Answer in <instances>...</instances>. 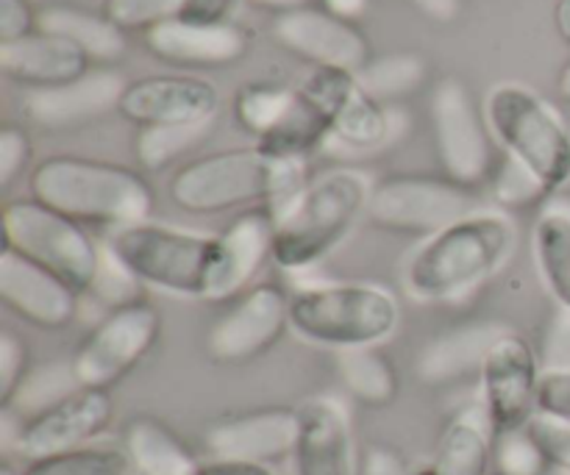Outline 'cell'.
I'll use <instances>...</instances> for the list:
<instances>
[{
  "label": "cell",
  "instance_id": "34",
  "mask_svg": "<svg viewBox=\"0 0 570 475\" xmlns=\"http://www.w3.org/2000/svg\"><path fill=\"white\" fill-rule=\"evenodd\" d=\"M293 98L295 89L276 87V83H250V87L239 89L234 98V117L243 131L256 139H265L284 120Z\"/></svg>",
  "mask_w": 570,
  "mask_h": 475
},
{
  "label": "cell",
  "instance_id": "40",
  "mask_svg": "<svg viewBox=\"0 0 570 475\" xmlns=\"http://www.w3.org/2000/svg\"><path fill=\"white\" fill-rule=\"evenodd\" d=\"M139 287H142V281H139L115 254H109V250L104 248L98 276H95L89 293L98 295V300H104L109 309H117V306L139 300Z\"/></svg>",
  "mask_w": 570,
  "mask_h": 475
},
{
  "label": "cell",
  "instance_id": "11",
  "mask_svg": "<svg viewBox=\"0 0 570 475\" xmlns=\"http://www.w3.org/2000/svg\"><path fill=\"white\" fill-rule=\"evenodd\" d=\"M434 148L445 178L476 187L493 176V142L484 111L460 78L449 76L432 95Z\"/></svg>",
  "mask_w": 570,
  "mask_h": 475
},
{
  "label": "cell",
  "instance_id": "27",
  "mask_svg": "<svg viewBox=\"0 0 570 475\" xmlns=\"http://www.w3.org/2000/svg\"><path fill=\"white\" fill-rule=\"evenodd\" d=\"M37 28L70 39L92 61H115L126 53V31H120L106 14H89L76 6H45L37 11Z\"/></svg>",
  "mask_w": 570,
  "mask_h": 475
},
{
  "label": "cell",
  "instance_id": "25",
  "mask_svg": "<svg viewBox=\"0 0 570 475\" xmlns=\"http://www.w3.org/2000/svg\"><path fill=\"white\" fill-rule=\"evenodd\" d=\"M332 137V109H328L326 98L321 89L315 87L312 78H306L298 89L289 111L284 120L278 122L276 131L267 133L265 139L256 142L265 154L276 156V159H298L304 161L323 139Z\"/></svg>",
  "mask_w": 570,
  "mask_h": 475
},
{
  "label": "cell",
  "instance_id": "38",
  "mask_svg": "<svg viewBox=\"0 0 570 475\" xmlns=\"http://www.w3.org/2000/svg\"><path fill=\"white\" fill-rule=\"evenodd\" d=\"M493 467L501 475H546L551 462L529 428L495 437Z\"/></svg>",
  "mask_w": 570,
  "mask_h": 475
},
{
  "label": "cell",
  "instance_id": "12",
  "mask_svg": "<svg viewBox=\"0 0 570 475\" xmlns=\"http://www.w3.org/2000/svg\"><path fill=\"white\" fill-rule=\"evenodd\" d=\"M543 365L523 334L507 328L488 350L479 382L482 409L495 437L521 432L538 417V395Z\"/></svg>",
  "mask_w": 570,
  "mask_h": 475
},
{
  "label": "cell",
  "instance_id": "53",
  "mask_svg": "<svg viewBox=\"0 0 570 475\" xmlns=\"http://www.w3.org/2000/svg\"><path fill=\"white\" fill-rule=\"evenodd\" d=\"M554 26L560 37L570 44V0H557L554 3Z\"/></svg>",
  "mask_w": 570,
  "mask_h": 475
},
{
  "label": "cell",
  "instance_id": "54",
  "mask_svg": "<svg viewBox=\"0 0 570 475\" xmlns=\"http://www.w3.org/2000/svg\"><path fill=\"white\" fill-rule=\"evenodd\" d=\"M557 92H560L562 100L570 103V61H566V67H562L560 76H557Z\"/></svg>",
  "mask_w": 570,
  "mask_h": 475
},
{
  "label": "cell",
  "instance_id": "3",
  "mask_svg": "<svg viewBox=\"0 0 570 475\" xmlns=\"http://www.w3.org/2000/svg\"><path fill=\"white\" fill-rule=\"evenodd\" d=\"M373 181L362 170L337 167L306 181L276 215L273 261L282 270H309L326 259L351 228L367 217Z\"/></svg>",
  "mask_w": 570,
  "mask_h": 475
},
{
  "label": "cell",
  "instance_id": "46",
  "mask_svg": "<svg viewBox=\"0 0 570 475\" xmlns=\"http://www.w3.org/2000/svg\"><path fill=\"white\" fill-rule=\"evenodd\" d=\"M37 31V11L28 0H0V42Z\"/></svg>",
  "mask_w": 570,
  "mask_h": 475
},
{
  "label": "cell",
  "instance_id": "30",
  "mask_svg": "<svg viewBox=\"0 0 570 475\" xmlns=\"http://www.w3.org/2000/svg\"><path fill=\"white\" fill-rule=\"evenodd\" d=\"M337 376L343 382L345 393L360 404L384 409L393 404L401 393V378L395 373L393 362L376 348H351L334 354Z\"/></svg>",
  "mask_w": 570,
  "mask_h": 475
},
{
  "label": "cell",
  "instance_id": "13",
  "mask_svg": "<svg viewBox=\"0 0 570 475\" xmlns=\"http://www.w3.org/2000/svg\"><path fill=\"white\" fill-rule=\"evenodd\" d=\"M289 300L278 284H256L223 311L206 334V354L217 365L259 359L289 328Z\"/></svg>",
  "mask_w": 570,
  "mask_h": 475
},
{
  "label": "cell",
  "instance_id": "5",
  "mask_svg": "<svg viewBox=\"0 0 570 475\" xmlns=\"http://www.w3.org/2000/svg\"><path fill=\"white\" fill-rule=\"evenodd\" d=\"M401 326L399 298L387 287L365 281L315 284L289 300V328L323 348H376Z\"/></svg>",
  "mask_w": 570,
  "mask_h": 475
},
{
  "label": "cell",
  "instance_id": "43",
  "mask_svg": "<svg viewBox=\"0 0 570 475\" xmlns=\"http://www.w3.org/2000/svg\"><path fill=\"white\" fill-rule=\"evenodd\" d=\"M543 370H570V309L557 306L540 350Z\"/></svg>",
  "mask_w": 570,
  "mask_h": 475
},
{
  "label": "cell",
  "instance_id": "49",
  "mask_svg": "<svg viewBox=\"0 0 570 475\" xmlns=\"http://www.w3.org/2000/svg\"><path fill=\"white\" fill-rule=\"evenodd\" d=\"M228 6H232V0H187L181 17L198 22H220L226 20Z\"/></svg>",
  "mask_w": 570,
  "mask_h": 475
},
{
  "label": "cell",
  "instance_id": "22",
  "mask_svg": "<svg viewBox=\"0 0 570 475\" xmlns=\"http://www.w3.org/2000/svg\"><path fill=\"white\" fill-rule=\"evenodd\" d=\"M92 70V59L70 39L48 31L0 42V72L28 89H50L70 83Z\"/></svg>",
  "mask_w": 570,
  "mask_h": 475
},
{
  "label": "cell",
  "instance_id": "19",
  "mask_svg": "<svg viewBox=\"0 0 570 475\" xmlns=\"http://www.w3.org/2000/svg\"><path fill=\"white\" fill-rule=\"evenodd\" d=\"M0 300L20 320L45 331L67 328L78 311V293L70 284L6 245L0 254Z\"/></svg>",
  "mask_w": 570,
  "mask_h": 475
},
{
  "label": "cell",
  "instance_id": "23",
  "mask_svg": "<svg viewBox=\"0 0 570 475\" xmlns=\"http://www.w3.org/2000/svg\"><path fill=\"white\" fill-rule=\"evenodd\" d=\"M220 265H217L212 300L234 298L243 293L267 261H273L276 243V211L265 206L245 209L220 234Z\"/></svg>",
  "mask_w": 570,
  "mask_h": 475
},
{
  "label": "cell",
  "instance_id": "10",
  "mask_svg": "<svg viewBox=\"0 0 570 475\" xmlns=\"http://www.w3.org/2000/svg\"><path fill=\"white\" fill-rule=\"evenodd\" d=\"M471 211H476V195L451 178L390 176L373 184L367 220L384 231L426 239Z\"/></svg>",
  "mask_w": 570,
  "mask_h": 475
},
{
  "label": "cell",
  "instance_id": "51",
  "mask_svg": "<svg viewBox=\"0 0 570 475\" xmlns=\"http://www.w3.org/2000/svg\"><path fill=\"white\" fill-rule=\"evenodd\" d=\"M367 3H371V0H323V9H326L328 14L340 17V20L354 22L365 14Z\"/></svg>",
  "mask_w": 570,
  "mask_h": 475
},
{
  "label": "cell",
  "instance_id": "42",
  "mask_svg": "<svg viewBox=\"0 0 570 475\" xmlns=\"http://www.w3.org/2000/svg\"><path fill=\"white\" fill-rule=\"evenodd\" d=\"M527 428L532 432V437L538 439L543 454L549 456L551 467L570 473V423L538 415Z\"/></svg>",
  "mask_w": 570,
  "mask_h": 475
},
{
  "label": "cell",
  "instance_id": "47",
  "mask_svg": "<svg viewBox=\"0 0 570 475\" xmlns=\"http://www.w3.org/2000/svg\"><path fill=\"white\" fill-rule=\"evenodd\" d=\"M360 475H406L404 456L390 445H371L362 456Z\"/></svg>",
  "mask_w": 570,
  "mask_h": 475
},
{
  "label": "cell",
  "instance_id": "36",
  "mask_svg": "<svg viewBox=\"0 0 570 475\" xmlns=\"http://www.w3.org/2000/svg\"><path fill=\"white\" fill-rule=\"evenodd\" d=\"M72 389H78L76 378H72L70 365H45L39 370L28 373V378L22 382V387L17 389L14 400L6 406L3 412H26V417L37 415V412L48 409L50 404L61 400L65 395H70ZM22 417V420H26Z\"/></svg>",
  "mask_w": 570,
  "mask_h": 475
},
{
  "label": "cell",
  "instance_id": "2",
  "mask_svg": "<svg viewBox=\"0 0 570 475\" xmlns=\"http://www.w3.org/2000/svg\"><path fill=\"white\" fill-rule=\"evenodd\" d=\"M28 192L78 226L117 228L150 220L156 195L139 172L83 156H50L33 167Z\"/></svg>",
  "mask_w": 570,
  "mask_h": 475
},
{
  "label": "cell",
  "instance_id": "48",
  "mask_svg": "<svg viewBox=\"0 0 570 475\" xmlns=\"http://www.w3.org/2000/svg\"><path fill=\"white\" fill-rule=\"evenodd\" d=\"M198 475H276L267 465H254V462H234V459H206L200 462Z\"/></svg>",
  "mask_w": 570,
  "mask_h": 475
},
{
  "label": "cell",
  "instance_id": "8",
  "mask_svg": "<svg viewBox=\"0 0 570 475\" xmlns=\"http://www.w3.org/2000/svg\"><path fill=\"white\" fill-rule=\"evenodd\" d=\"M3 239L6 248L59 276L78 295L89 293L104 256V248L92 243L87 228L33 198L6 204Z\"/></svg>",
  "mask_w": 570,
  "mask_h": 475
},
{
  "label": "cell",
  "instance_id": "44",
  "mask_svg": "<svg viewBox=\"0 0 570 475\" xmlns=\"http://www.w3.org/2000/svg\"><path fill=\"white\" fill-rule=\"evenodd\" d=\"M31 161V139L22 128L6 126L0 131V187L14 184V178Z\"/></svg>",
  "mask_w": 570,
  "mask_h": 475
},
{
  "label": "cell",
  "instance_id": "37",
  "mask_svg": "<svg viewBox=\"0 0 570 475\" xmlns=\"http://www.w3.org/2000/svg\"><path fill=\"white\" fill-rule=\"evenodd\" d=\"M490 192H493L495 204H501L504 209H527V206L551 198L549 189L538 181V176L507 154L490 176Z\"/></svg>",
  "mask_w": 570,
  "mask_h": 475
},
{
  "label": "cell",
  "instance_id": "15",
  "mask_svg": "<svg viewBox=\"0 0 570 475\" xmlns=\"http://www.w3.org/2000/svg\"><path fill=\"white\" fill-rule=\"evenodd\" d=\"M220 89L198 76H148L126 83L117 111L137 128L215 122Z\"/></svg>",
  "mask_w": 570,
  "mask_h": 475
},
{
  "label": "cell",
  "instance_id": "26",
  "mask_svg": "<svg viewBox=\"0 0 570 475\" xmlns=\"http://www.w3.org/2000/svg\"><path fill=\"white\" fill-rule=\"evenodd\" d=\"M137 475H198L200 459L167 423L142 415L134 417L122 439Z\"/></svg>",
  "mask_w": 570,
  "mask_h": 475
},
{
  "label": "cell",
  "instance_id": "39",
  "mask_svg": "<svg viewBox=\"0 0 570 475\" xmlns=\"http://www.w3.org/2000/svg\"><path fill=\"white\" fill-rule=\"evenodd\" d=\"M187 0H104V14L120 31H145L181 17Z\"/></svg>",
  "mask_w": 570,
  "mask_h": 475
},
{
  "label": "cell",
  "instance_id": "45",
  "mask_svg": "<svg viewBox=\"0 0 570 475\" xmlns=\"http://www.w3.org/2000/svg\"><path fill=\"white\" fill-rule=\"evenodd\" d=\"M538 415L570 423V370H543L538 395Z\"/></svg>",
  "mask_w": 570,
  "mask_h": 475
},
{
  "label": "cell",
  "instance_id": "33",
  "mask_svg": "<svg viewBox=\"0 0 570 475\" xmlns=\"http://www.w3.org/2000/svg\"><path fill=\"white\" fill-rule=\"evenodd\" d=\"M362 87L376 100H399L415 92L426 81V59L412 50L387 53L382 59H371L356 72Z\"/></svg>",
  "mask_w": 570,
  "mask_h": 475
},
{
  "label": "cell",
  "instance_id": "41",
  "mask_svg": "<svg viewBox=\"0 0 570 475\" xmlns=\"http://www.w3.org/2000/svg\"><path fill=\"white\" fill-rule=\"evenodd\" d=\"M28 378V345L14 331H0V406L14 400Z\"/></svg>",
  "mask_w": 570,
  "mask_h": 475
},
{
  "label": "cell",
  "instance_id": "29",
  "mask_svg": "<svg viewBox=\"0 0 570 475\" xmlns=\"http://www.w3.org/2000/svg\"><path fill=\"white\" fill-rule=\"evenodd\" d=\"M495 434L482 406L465 409L445 426L434 462L445 475H490Z\"/></svg>",
  "mask_w": 570,
  "mask_h": 475
},
{
  "label": "cell",
  "instance_id": "52",
  "mask_svg": "<svg viewBox=\"0 0 570 475\" xmlns=\"http://www.w3.org/2000/svg\"><path fill=\"white\" fill-rule=\"evenodd\" d=\"M243 3L254 6V9H265V11H276V14H287V11L306 9L312 0H243Z\"/></svg>",
  "mask_w": 570,
  "mask_h": 475
},
{
  "label": "cell",
  "instance_id": "1",
  "mask_svg": "<svg viewBox=\"0 0 570 475\" xmlns=\"http://www.w3.org/2000/svg\"><path fill=\"white\" fill-rule=\"evenodd\" d=\"M518 243L515 222L504 211H471L426 237L406 261L404 284L412 298L443 304L473 293L495 276Z\"/></svg>",
  "mask_w": 570,
  "mask_h": 475
},
{
  "label": "cell",
  "instance_id": "6",
  "mask_svg": "<svg viewBox=\"0 0 570 475\" xmlns=\"http://www.w3.org/2000/svg\"><path fill=\"white\" fill-rule=\"evenodd\" d=\"M142 284L184 298H212L220 239L161 222H134L109 234L104 245Z\"/></svg>",
  "mask_w": 570,
  "mask_h": 475
},
{
  "label": "cell",
  "instance_id": "32",
  "mask_svg": "<svg viewBox=\"0 0 570 475\" xmlns=\"http://www.w3.org/2000/svg\"><path fill=\"white\" fill-rule=\"evenodd\" d=\"M134 465L126 448L111 445H83L26 462L20 475H131Z\"/></svg>",
  "mask_w": 570,
  "mask_h": 475
},
{
  "label": "cell",
  "instance_id": "20",
  "mask_svg": "<svg viewBox=\"0 0 570 475\" xmlns=\"http://www.w3.org/2000/svg\"><path fill=\"white\" fill-rule=\"evenodd\" d=\"M126 81L115 70H89L87 76L50 89H28L22 98V115L39 128H72L104 117L117 109Z\"/></svg>",
  "mask_w": 570,
  "mask_h": 475
},
{
  "label": "cell",
  "instance_id": "4",
  "mask_svg": "<svg viewBox=\"0 0 570 475\" xmlns=\"http://www.w3.org/2000/svg\"><path fill=\"white\" fill-rule=\"evenodd\" d=\"M304 176V161L298 159H276L262 148L220 150L187 161L170 178V198L189 215H220L293 198L306 184Z\"/></svg>",
  "mask_w": 570,
  "mask_h": 475
},
{
  "label": "cell",
  "instance_id": "16",
  "mask_svg": "<svg viewBox=\"0 0 570 475\" xmlns=\"http://www.w3.org/2000/svg\"><path fill=\"white\" fill-rule=\"evenodd\" d=\"M273 37L282 48L309 61L312 67L360 72L371 61V44L365 33L354 22L340 20L315 6L278 14L273 22Z\"/></svg>",
  "mask_w": 570,
  "mask_h": 475
},
{
  "label": "cell",
  "instance_id": "9",
  "mask_svg": "<svg viewBox=\"0 0 570 475\" xmlns=\"http://www.w3.org/2000/svg\"><path fill=\"white\" fill-rule=\"evenodd\" d=\"M161 334V317L145 300L117 306L89 331L76 348L70 365L72 378L83 389H106L128 376L154 350Z\"/></svg>",
  "mask_w": 570,
  "mask_h": 475
},
{
  "label": "cell",
  "instance_id": "56",
  "mask_svg": "<svg viewBox=\"0 0 570 475\" xmlns=\"http://www.w3.org/2000/svg\"><path fill=\"white\" fill-rule=\"evenodd\" d=\"M0 475H20V471H14V467H11L9 462H6V465L0 467Z\"/></svg>",
  "mask_w": 570,
  "mask_h": 475
},
{
  "label": "cell",
  "instance_id": "24",
  "mask_svg": "<svg viewBox=\"0 0 570 475\" xmlns=\"http://www.w3.org/2000/svg\"><path fill=\"white\" fill-rule=\"evenodd\" d=\"M504 331L507 326L499 320H473L449 328L421 350L415 365L417 378L429 387H443L468 376H479L488 350Z\"/></svg>",
  "mask_w": 570,
  "mask_h": 475
},
{
  "label": "cell",
  "instance_id": "17",
  "mask_svg": "<svg viewBox=\"0 0 570 475\" xmlns=\"http://www.w3.org/2000/svg\"><path fill=\"white\" fill-rule=\"evenodd\" d=\"M354 423L343 400L317 395L298 406L295 475H360Z\"/></svg>",
  "mask_w": 570,
  "mask_h": 475
},
{
  "label": "cell",
  "instance_id": "28",
  "mask_svg": "<svg viewBox=\"0 0 570 475\" xmlns=\"http://www.w3.org/2000/svg\"><path fill=\"white\" fill-rule=\"evenodd\" d=\"M390 137V115L382 100L373 98L360 83L356 72L345 76L334 100L332 139L354 150H373Z\"/></svg>",
  "mask_w": 570,
  "mask_h": 475
},
{
  "label": "cell",
  "instance_id": "21",
  "mask_svg": "<svg viewBox=\"0 0 570 475\" xmlns=\"http://www.w3.org/2000/svg\"><path fill=\"white\" fill-rule=\"evenodd\" d=\"M145 44L159 61L176 67H226L248 53V33L237 22H198L176 17L145 33Z\"/></svg>",
  "mask_w": 570,
  "mask_h": 475
},
{
  "label": "cell",
  "instance_id": "18",
  "mask_svg": "<svg viewBox=\"0 0 570 475\" xmlns=\"http://www.w3.org/2000/svg\"><path fill=\"white\" fill-rule=\"evenodd\" d=\"M298 439V409L245 412V415L223 417L206 428V451L212 459L254 462V465H276L293 459Z\"/></svg>",
  "mask_w": 570,
  "mask_h": 475
},
{
  "label": "cell",
  "instance_id": "55",
  "mask_svg": "<svg viewBox=\"0 0 570 475\" xmlns=\"http://www.w3.org/2000/svg\"><path fill=\"white\" fill-rule=\"evenodd\" d=\"M412 475H445V473L440 471V465H438V462H429V465L417 467V471L412 473Z\"/></svg>",
  "mask_w": 570,
  "mask_h": 475
},
{
  "label": "cell",
  "instance_id": "7",
  "mask_svg": "<svg viewBox=\"0 0 570 475\" xmlns=\"http://www.w3.org/2000/svg\"><path fill=\"white\" fill-rule=\"evenodd\" d=\"M484 117L507 156L521 161L557 195L570 181V131L560 111L523 83H499L488 95Z\"/></svg>",
  "mask_w": 570,
  "mask_h": 475
},
{
  "label": "cell",
  "instance_id": "57",
  "mask_svg": "<svg viewBox=\"0 0 570 475\" xmlns=\"http://www.w3.org/2000/svg\"><path fill=\"white\" fill-rule=\"evenodd\" d=\"M490 475H501V473H495V471H493V473H490Z\"/></svg>",
  "mask_w": 570,
  "mask_h": 475
},
{
  "label": "cell",
  "instance_id": "50",
  "mask_svg": "<svg viewBox=\"0 0 570 475\" xmlns=\"http://www.w3.org/2000/svg\"><path fill=\"white\" fill-rule=\"evenodd\" d=\"M410 3L434 22H451L462 11V0H410Z\"/></svg>",
  "mask_w": 570,
  "mask_h": 475
},
{
  "label": "cell",
  "instance_id": "31",
  "mask_svg": "<svg viewBox=\"0 0 570 475\" xmlns=\"http://www.w3.org/2000/svg\"><path fill=\"white\" fill-rule=\"evenodd\" d=\"M534 261L557 306L570 309V211L546 206L534 222Z\"/></svg>",
  "mask_w": 570,
  "mask_h": 475
},
{
  "label": "cell",
  "instance_id": "14",
  "mask_svg": "<svg viewBox=\"0 0 570 475\" xmlns=\"http://www.w3.org/2000/svg\"><path fill=\"white\" fill-rule=\"evenodd\" d=\"M115 420V400L106 389H72L48 409L17 426L14 451L26 462L92 445Z\"/></svg>",
  "mask_w": 570,
  "mask_h": 475
},
{
  "label": "cell",
  "instance_id": "35",
  "mask_svg": "<svg viewBox=\"0 0 570 475\" xmlns=\"http://www.w3.org/2000/svg\"><path fill=\"white\" fill-rule=\"evenodd\" d=\"M212 122H189V126H148L139 128L134 137V156L145 170H161L178 156L189 154L204 142Z\"/></svg>",
  "mask_w": 570,
  "mask_h": 475
}]
</instances>
